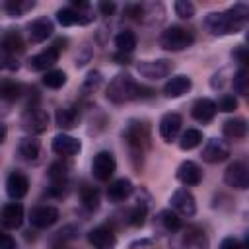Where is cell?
<instances>
[{"mask_svg": "<svg viewBox=\"0 0 249 249\" xmlns=\"http://www.w3.org/2000/svg\"><path fill=\"white\" fill-rule=\"evenodd\" d=\"M88 241L93 249H115L117 247V235L107 226H97L88 231Z\"/></svg>", "mask_w": 249, "mask_h": 249, "instance_id": "cell-14", "label": "cell"}, {"mask_svg": "<svg viewBox=\"0 0 249 249\" xmlns=\"http://www.w3.org/2000/svg\"><path fill=\"white\" fill-rule=\"evenodd\" d=\"M35 6V2L33 0H10V2H6V12L12 16V18H19V16H23L25 12H29L31 8Z\"/></svg>", "mask_w": 249, "mask_h": 249, "instance_id": "cell-35", "label": "cell"}, {"mask_svg": "<svg viewBox=\"0 0 249 249\" xmlns=\"http://www.w3.org/2000/svg\"><path fill=\"white\" fill-rule=\"evenodd\" d=\"M136 70L140 72V76L148 78V80H161L171 72V62L165 58H158V60H140L136 64Z\"/></svg>", "mask_w": 249, "mask_h": 249, "instance_id": "cell-10", "label": "cell"}, {"mask_svg": "<svg viewBox=\"0 0 249 249\" xmlns=\"http://www.w3.org/2000/svg\"><path fill=\"white\" fill-rule=\"evenodd\" d=\"M113 58L117 60V64H128V60H130V54H124V53H117Z\"/></svg>", "mask_w": 249, "mask_h": 249, "instance_id": "cell-50", "label": "cell"}, {"mask_svg": "<svg viewBox=\"0 0 249 249\" xmlns=\"http://www.w3.org/2000/svg\"><path fill=\"white\" fill-rule=\"evenodd\" d=\"M158 224H160L165 231H169V233H175V231H179V230L183 228V220H181L179 214H177L175 210H171V208H165V210H161V212L158 214Z\"/></svg>", "mask_w": 249, "mask_h": 249, "instance_id": "cell-28", "label": "cell"}, {"mask_svg": "<svg viewBox=\"0 0 249 249\" xmlns=\"http://www.w3.org/2000/svg\"><path fill=\"white\" fill-rule=\"evenodd\" d=\"M220 249H243V247L235 237H224L220 243Z\"/></svg>", "mask_w": 249, "mask_h": 249, "instance_id": "cell-47", "label": "cell"}, {"mask_svg": "<svg viewBox=\"0 0 249 249\" xmlns=\"http://www.w3.org/2000/svg\"><path fill=\"white\" fill-rule=\"evenodd\" d=\"M175 249H210L208 245V237L204 235V231L200 228L195 226H183L179 230V237L173 241Z\"/></svg>", "mask_w": 249, "mask_h": 249, "instance_id": "cell-5", "label": "cell"}, {"mask_svg": "<svg viewBox=\"0 0 249 249\" xmlns=\"http://www.w3.org/2000/svg\"><path fill=\"white\" fill-rule=\"evenodd\" d=\"M56 21H58L60 25H64V27H70V25L80 23V16H78L76 10H72V8H60V10L56 12Z\"/></svg>", "mask_w": 249, "mask_h": 249, "instance_id": "cell-39", "label": "cell"}, {"mask_svg": "<svg viewBox=\"0 0 249 249\" xmlns=\"http://www.w3.org/2000/svg\"><path fill=\"white\" fill-rule=\"evenodd\" d=\"M152 241L150 239H138V241H132L130 243V249H136V247H144V245H150Z\"/></svg>", "mask_w": 249, "mask_h": 249, "instance_id": "cell-51", "label": "cell"}, {"mask_svg": "<svg viewBox=\"0 0 249 249\" xmlns=\"http://www.w3.org/2000/svg\"><path fill=\"white\" fill-rule=\"evenodd\" d=\"M6 136H8V126L4 123H0V144L6 140Z\"/></svg>", "mask_w": 249, "mask_h": 249, "instance_id": "cell-52", "label": "cell"}, {"mask_svg": "<svg viewBox=\"0 0 249 249\" xmlns=\"http://www.w3.org/2000/svg\"><path fill=\"white\" fill-rule=\"evenodd\" d=\"M58 54H60V53H58L54 47H47L45 51L33 54V56L27 60V68L33 70V72H41V70H47V72H49V68H53V66L56 64Z\"/></svg>", "mask_w": 249, "mask_h": 249, "instance_id": "cell-16", "label": "cell"}, {"mask_svg": "<svg viewBox=\"0 0 249 249\" xmlns=\"http://www.w3.org/2000/svg\"><path fill=\"white\" fill-rule=\"evenodd\" d=\"M76 237H78V228L68 224V226H64L62 230H58L54 233V245H66V241H72Z\"/></svg>", "mask_w": 249, "mask_h": 249, "instance_id": "cell-40", "label": "cell"}, {"mask_svg": "<svg viewBox=\"0 0 249 249\" xmlns=\"http://www.w3.org/2000/svg\"><path fill=\"white\" fill-rule=\"evenodd\" d=\"M54 121H56V126L62 128V130L76 128L80 124V109L74 107V105L58 107L56 109V115H54Z\"/></svg>", "mask_w": 249, "mask_h": 249, "instance_id": "cell-21", "label": "cell"}, {"mask_svg": "<svg viewBox=\"0 0 249 249\" xmlns=\"http://www.w3.org/2000/svg\"><path fill=\"white\" fill-rule=\"evenodd\" d=\"M89 58H91V49L88 45H84L82 47V53L76 56V66H84L86 62H89Z\"/></svg>", "mask_w": 249, "mask_h": 249, "instance_id": "cell-46", "label": "cell"}, {"mask_svg": "<svg viewBox=\"0 0 249 249\" xmlns=\"http://www.w3.org/2000/svg\"><path fill=\"white\" fill-rule=\"evenodd\" d=\"M16 247H18L16 239L10 233H6L4 230H0V249H16Z\"/></svg>", "mask_w": 249, "mask_h": 249, "instance_id": "cell-45", "label": "cell"}, {"mask_svg": "<svg viewBox=\"0 0 249 249\" xmlns=\"http://www.w3.org/2000/svg\"><path fill=\"white\" fill-rule=\"evenodd\" d=\"M195 43V33L187 27H181V25H171L167 27L161 37H160V45L161 49L165 51H183L187 47H191Z\"/></svg>", "mask_w": 249, "mask_h": 249, "instance_id": "cell-3", "label": "cell"}, {"mask_svg": "<svg viewBox=\"0 0 249 249\" xmlns=\"http://www.w3.org/2000/svg\"><path fill=\"white\" fill-rule=\"evenodd\" d=\"M200 142H202V132H200L198 128H187V130L181 134V138H179V148L187 152V150L196 148Z\"/></svg>", "mask_w": 249, "mask_h": 249, "instance_id": "cell-32", "label": "cell"}, {"mask_svg": "<svg viewBox=\"0 0 249 249\" xmlns=\"http://www.w3.org/2000/svg\"><path fill=\"white\" fill-rule=\"evenodd\" d=\"M53 152L62 156V158H70V156H76L80 150H82V142L70 134H56L53 138V144H51Z\"/></svg>", "mask_w": 249, "mask_h": 249, "instance_id": "cell-15", "label": "cell"}, {"mask_svg": "<svg viewBox=\"0 0 249 249\" xmlns=\"http://www.w3.org/2000/svg\"><path fill=\"white\" fill-rule=\"evenodd\" d=\"M54 249H68L66 245H54Z\"/></svg>", "mask_w": 249, "mask_h": 249, "instance_id": "cell-53", "label": "cell"}, {"mask_svg": "<svg viewBox=\"0 0 249 249\" xmlns=\"http://www.w3.org/2000/svg\"><path fill=\"white\" fill-rule=\"evenodd\" d=\"M231 56H233V58H235V60H237L241 66H243V64H247V58H249V56H247L245 47H237V49L231 53Z\"/></svg>", "mask_w": 249, "mask_h": 249, "instance_id": "cell-48", "label": "cell"}, {"mask_svg": "<svg viewBox=\"0 0 249 249\" xmlns=\"http://www.w3.org/2000/svg\"><path fill=\"white\" fill-rule=\"evenodd\" d=\"M224 183L231 189L245 191L249 187V169L243 161H233L224 171Z\"/></svg>", "mask_w": 249, "mask_h": 249, "instance_id": "cell-9", "label": "cell"}, {"mask_svg": "<svg viewBox=\"0 0 249 249\" xmlns=\"http://www.w3.org/2000/svg\"><path fill=\"white\" fill-rule=\"evenodd\" d=\"M60 218V212L58 208L54 206H35L31 212H29V222L33 228H39V230H45V228H51L58 222Z\"/></svg>", "mask_w": 249, "mask_h": 249, "instance_id": "cell-12", "label": "cell"}, {"mask_svg": "<svg viewBox=\"0 0 249 249\" xmlns=\"http://www.w3.org/2000/svg\"><path fill=\"white\" fill-rule=\"evenodd\" d=\"M123 138L126 140V144L134 150L140 152L144 150V146H148L150 140V126L146 121H138V119H130L126 123V126L123 128Z\"/></svg>", "mask_w": 249, "mask_h": 249, "instance_id": "cell-4", "label": "cell"}, {"mask_svg": "<svg viewBox=\"0 0 249 249\" xmlns=\"http://www.w3.org/2000/svg\"><path fill=\"white\" fill-rule=\"evenodd\" d=\"M132 183L128 181V179H124V177H121V179H115L113 183H109V187H107V198L111 200V202H123V200H126L130 195H132Z\"/></svg>", "mask_w": 249, "mask_h": 249, "instance_id": "cell-25", "label": "cell"}, {"mask_svg": "<svg viewBox=\"0 0 249 249\" xmlns=\"http://www.w3.org/2000/svg\"><path fill=\"white\" fill-rule=\"evenodd\" d=\"M233 89H235V93H239L243 97L249 93V74H247L245 68H239L235 72V76H233Z\"/></svg>", "mask_w": 249, "mask_h": 249, "instance_id": "cell-38", "label": "cell"}, {"mask_svg": "<svg viewBox=\"0 0 249 249\" xmlns=\"http://www.w3.org/2000/svg\"><path fill=\"white\" fill-rule=\"evenodd\" d=\"M249 16L247 4H235L228 12H212L206 16L204 25L212 35H231L243 29Z\"/></svg>", "mask_w": 249, "mask_h": 249, "instance_id": "cell-1", "label": "cell"}, {"mask_svg": "<svg viewBox=\"0 0 249 249\" xmlns=\"http://www.w3.org/2000/svg\"><path fill=\"white\" fill-rule=\"evenodd\" d=\"M27 191H29V179L21 171H14V173L8 175V179H6V193H8L10 198L19 200V198H23L27 195Z\"/></svg>", "mask_w": 249, "mask_h": 249, "instance_id": "cell-18", "label": "cell"}, {"mask_svg": "<svg viewBox=\"0 0 249 249\" xmlns=\"http://www.w3.org/2000/svg\"><path fill=\"white\" fill-rule=\"evenodd\" d=\"M175 14L183 19H191L195 16V4L189 0H177L175 2Z\"/></svg>", "mask_w": 249, "mask_h": 249, "instance_id": "cell-41", "label": "cell"}, {"mask_svg": "<svg viewBox=\"0 0 249 249\" xmlns=\"http://www.w3.org/2000/svg\"><path fill=\"white\" fill-rule=\"evenodd\" d=\"M80 200H82L84 208L95 210L99 206V191L91 185H82L80 187Z\"/></svg>", "mask_w": 249, "mask_h": 249, "instance_id": "cell-31", "label": "cell"}, {"mask_svg": "<svg viewBox=\"0 0 249 249\" xmlns=\"http://www.w3.org/2000/svg\"><path fill=\"white\" fill-rule=\"evenodd\" d=\"M0 47H2L4 51H8L10 54H14V56H16V54L23 53L25 43H23V39H21V35H19V31H18V29H8V31L4 33V37H2Z\"/></svg>", "mask_w": 249, "mask_h": 249, "instance_id": "cell-27", "label": "cell"}, {"mask_svg": "<svg viewBox=\"0 0 249 249\" xmlns=\"http://www.w3.org/2000/svg\"><path fill=\"white\" fill-rule=\"evenodd\" d=\"M43 84L51 89H58L66 84V72L64 70H49L43 76Z\"/></svg>", "mask_w": 249, "mask_h": 249, "instance_id": "cell-36", "label": "cell"}, {"mask_svg": "<svg viewBox=\"0 0 249 249\" xmlns=\"http://www.w3.org/2000/svg\"><path fill=\"white\" fill-rule=\"evenodd\" d=\"M101 82H103L101 72H99V70H91V72L86 76L84 84H82V93H84V95H89V93L97 91L99 86H101Z\"/></svg>", "mask_w": 249, "mask_h": 249, "instance_id": "cell-37", "label": "cell"}, {"mask_svg": "<svg viewBox=\"0 0 249 249\" xmlns=\"http://www.w3.org/2000/svg\"><path fill=\"white\" fill-rule=\"evenodd\" d=\"M0 224L8 230H16L23 224V206L19 202H8L0 212Z\"/></svg>", "mask_w": 249, "mask_h": 249, "instance_id": "cell-19", "label": "cell"}, {"mask_svg": "<svg viewBox=\"0 0 249 249\" xmlns=\"http://www.w3.org/2000/svg\"><path fill=\"white\" fill-rule=\"evenodd\" d=\"M115 47H117L119 53L130 54V53L136 49V35H134L132 31H128V29L117 33V37H115Z\"/></svg>", "mask_w": 249, "mask_h": 249, "instance_id": "cell-30", "label": "cell"}, {"mask_svg": "<svg viewBox=\"0 0 249 249\" xmlns=\"http://www.w3.org/2000/svg\"><path fill=\"white\" fill-rule=\"evenodd\" d=\"M216 109H220V111H224V113H231V111L237 109V99H235L233 95H230V93H224V95L220 97Z\"/></svg>", "mask_w": 249, "mask_h": 249, "instance_id": "cell-43", "label": "cell"}, {"mask_svg": "<svg viewBox=\"0 0 249 249\" xmlns=\"http://www.w3.org/2000/svg\"><path fill=\"white\" fill-rule=\"evenodd\" d=\"M97 8H99V12H101L103 16H111V14L115 12L117 6H115V2H99Z\"/></svg>", "mask_w": 249, "mask_h": 249, "instance_id": "cell-49", "label": "cell"}, {"mask_svg": "<svg viewBox=\"0 0 249 249\" xmlns=\"http://www.w3.org/2000/svg\"><path fill=\"white\" fill-rule=\"evenodd\" d=\"M169 202H171V208H173L177 214H181V216L191 218V216H195V212H196L195 196H193L187 189H177V191L171 195Z\"/></svg>", "mask_w": 249, "mask_h": 249, "instance_id": "cell-13", "label": "cell"}, {"mask_svg": "<svg viewBox=\"0 0 249 249\" xmlns=\"http://www.w3.org/2000/svg\"><path fill=\"white\" fill-rule=\"evenodd\" d=\"M193 86V80L185 74H179V76H173L171 80H167V84L163 86V95L169 97V99H175V97H181L185 95Z\"/></svg>", "mask_w": 249, "mask_h": 249, "instance_id": "cell-22", "label": "cell"}, {"mask_svg": "<svg viewBox=\"0 0 249 249\" xmlns=\"http://www.w3.org/2000/svg\"><path fill=\"white\" fill-rule=\"evenodd\" d=\"M18 66L19 64H18L16 56L0 47V70H18Z\"/></svg>", "mask_w": 249, "mask_h": 249, "instance_id": "cell-42", "label": "cell"}, {"mask_svg": "<svg viewBox=\"0 0 249 249\" xmlns=\"http://www.w3.org/2000/svg\"><path fill=\"white\" fill-rule=\"evenodd\" d=\"M68 165L64 161H54L51 163L49 167V181H51V187H49V195L51 196H62L68 189Z\"/></svg>", "mask_w": 249, "mask_h": 249, "instance_id": "cell-7", "label": "cell"}, {"mask_svg": "<svg viewBox=\"0 0 249 249\" xmlns=\"http://www.w3.org/2000/svg\"><path fill=\"white\" fill-rule=\"evenodd\" d=\"M216 103L212 101V99H208V97H200V99H196L195 103H193V109H191V115H193V119L195 121H198V123H210L212 119H214V115H216Z\"/></svg>", "mask_w": 249, "mask_h": 249, "instance_id": "cell-23", "label": "cell"}, {"mask_svg": "<svg viewBox=\"0 0 249 249\" xmlns=\"http://www.w3.org/2000/svg\"><path fill=\"white\" fill-rule=\"evenodd\" d=\"M115 171H117V160L111 152L103 150V152L95 154V158L91 161V173L97 181H109Z\"/></svg>", "mask_w": 249, "mask_h": 249, "instance_id": "cell-8", "label": "cell"}, {"mask_svg": "<svg viewBox=\"0 0 249 249\" xmlns=\"http://www.w3.org/2000/svg\"><path fill=\"white\" fill-rule=\"evenodd\" d=\"M18 152L25 161H37L41 156V144L33 136H25L18 144Z\"/></svg>", "mask_w": 249, "mask_h": 249, "instance_id": "cell-26", "label": "cell"}, {"mask_svg": "<svg viewBox=\"0 0 249 249\" xmlns=\"http://www.w3.org/2000/svg\"><path fill=\"white\" fill-rule=\"evenodd\" d=\"M54 31L53 21L49 18H37L27 25V35L31 43H43L47 37H51Z\"/></svg>", "mask_w": 249, "mask_h": 249, "instance_id": "cell-20", "label": "cell"}, {"mask_svg": "<svg viewBox=\"0 0 249 249\" xmlns=\"http://www.w3.org/2000/svg\"><path fill=\"white\" fill-rule=\"evenodd\" d=\"M21 91H23V88L18 82H12V80H2L0 82V99L16 101L21 95Z\"/></svg>", "mask_w": 249, "mask_h": 249, "instance_id": "cell-33", "label": "cell"}, {"mask_svg": "<svg viewBox=\"0 0 249 249\" xmlns=\"http://www.w3.org/2000/svg\"><path fill=\"white\" fill-rule=\"evenodd\" d=\"M142 14H144V6H140V4H128L124 8V16H128L132 19H140Z\"/></svg>", "mask_w": 249, "mask_h": 249, "instance_id": "cell-44", "label": "cell"}, {"mask_svg": "<svg viewBox=\"0 0 249 249\" xmlns=\"http://www.w3.org/2000/svg\"><path fill=\"white\" fill-rule=\"evenodd\" d=\"M146 216H148V206H146L144 202H138L134 208L128 210V214H126V222H128L130 226H134V228H140V226H144Z\"/></svg>", "mask_w": 249, "mask_h": 249, "instance_id": "cell-34", "label": "cell"}, {"mask_svg": "<svg viewBox=\"0 0 249 249\" xmlns=\"http://www.w3.org/2000/svg\"><path fill=\"white\" fill-rule=\"evenodd\" d=\"M136 91H138V84L134 82V78L130 74H126V72H121L109 82L105 95H107L109 101L121 105V103L136 99Z\"/></svg>", "mask_w": 249, "mask_h": 249, "instance_id": "cell-2", "label": "cell"}, {"mask_svg": "<svg viewBox=\"0 0 249 249\" xmlns=\"http://www.w3.org/2000/svg\"><path fill=\"white\" fill-rule=\"evenodd\" d=\"M19 123H21V128L27 134H41L49 126V113L43 111V109H39V107L27 109V111H23Z\"/></svg>", "mask_w": 249, "mask_h": 249, "instance_id": "cell-6", "label": "cell"}, {"mask_svg": "<svg viewBox=\"0 0 249 249\" xmlns=\"http://www.w3.org/2000/svg\"><path fill=\"white\" fill-rule=\"evenodd\" d=\"M177 179L187 187H195L202 181V171L195 161L187 160L177 167Z\"/></svg>", "mask_w": 249, "mask_h": 249, "instance_id": "cell-24", "label": "cell"}, {"mask_svg": "<svg viewBox=\"0 0 249 249\" xmlns=\"http://www.w3.org/2000/svg\"><path fill=\"white\" fill-rule=\"evenodd\" d=\"M222 132H224V136H228L231 140L243 138L247 134V123H245V119H228L222 124Z\"/></svg>", "mask_w": 249, "mask_h": 249, "instance_id": "cell-29", "label": "cell"}, {"mask_svg": "<svg viewBox=\"0 0 249 249\" xmlns=\"http://www.w3.org/2000/svg\"><path fill=\"white\" fill-rule=\"evenodd\" d=\"M202 160L206 163H220L230 158V144L222 138H210L202 148Z\"/></svg>", "mask_w": 249, "mask_h": 249, "instance_id": "cell-11", "label": "cell"}, {"mask_svg": "<svg viewBox=\"0 0 249 249\" xmlns=\"http://www.w3.org/2000/svg\"><path fill=\"white\" fill-rule=\"evenodd\" d=\"M181 124H183V119L181 115L177 113H165L160 121V136L165 140V142H173L179 132H181Z\"/></svg>", "mask_w": 249, "mask_h": 249, "instance_id": "cell-17", "label": "cell"}]
</instances>
